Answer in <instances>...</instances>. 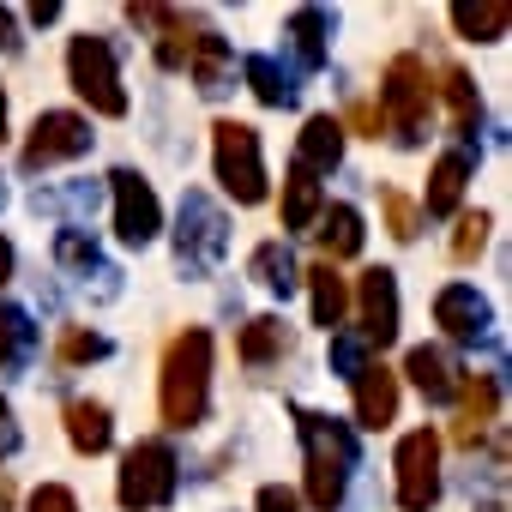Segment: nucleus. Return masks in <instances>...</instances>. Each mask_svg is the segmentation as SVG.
Masks as SVG:
<instances>
[{
	"label": "nucleus",
	"mask_w": 512,
	"mask_h": 512,
	"mask_svg": "<svg viewBox=\"0 0 512 512\" xmlns=\"http://www.w3.org/2000/svg\"><path fill=\"white\" fill-rule=\"evenodd\" d=\"M205 410H211V332L205 326H187L163 350V368H157V416H163V428L187 434V428L205 422Z\"/></svg>",
	"instance_id": "1"
},
{
	"label": "nucleus",
	"mask_w": 512,
	"mask_h": 512,
	"mask_svg": "<svg viewBox=\"0 0 512 512\" xmlns=\"http://www.w3.org/2000/svg\"><path fill=\"white\" fill-rule=\"evenodd\" d=\"M296 434H302V458H308V506L314 512H338L350 494V470L362 464L356 428L320 410H296Z\"/></svg>",
	"instance_id": "2"
},
{
	"label": "nucleus",
	"mask_w": 512,
	"mask_h": 512,
	"mask_svg": "<svg viewBox=\"0 0 512 512\" xmlns=\"http://www.w3.org/2000/svg\"><path fill=\"white\" fill-rule=\"evenodd\" d=\"M428 115H434V85H428V67H422V55H392L386 61V79H380V127L404 145V151H416L422 139H428Z\"/></svg>",
	"instance_id": "3"
},
{
	"label": "nucleus",
	"mask_w": 512,
	"mask_h": 512,
	"mask_svg": "<svg viewBox=\"0 0 512 512\" xmlns=\"http://www.w3.org/2000/svg\"><path fill=\"white\" fill-rule=\"evenodd\" d=\"M223 253H229V211L211 193L187 187L181 211H175V266H181V278H211L223 266Z\"/></svg>",
	"instance_id": "4"
},
{
	"label": "nucleus",
	"mask_w": 512,
	"mask_h": 512,
	"mask_svg": "<svg viewBox=\"0 0 512 512\" xmlns=\"http://www.w3.org/2000/svg\"><path fill=\"white\" fill-rule=\"evenodd\" d=\"M67 85L91 103V115H103V121H121L127 115V85H121V61H115V43L109 37L79 31L67 43Z\"/></svg>",
	"instance_id": "5"
},
{
	"label": "nucleus",
	"mask_w": 512,
	"mask_h": 512,
	"mask_svg": "<svg viewBox=\"0 0 512 512\" xmlns=\"http://www.w3.org/2000/svg\"><path fill=\"white\" fill-rule=\"evenodd\" d=\"M175 488H181V458H175L169 440H139V446L121 452L115 500H121L127 512H157V506L175 500Z\"/></svg>",
	"instance_id": "6"
},
{
	"label": "nucleus",
	"mask_w": 512,
	"mask_h": 512,
	"mask_svg": "<svg viewBox=\"0 0 512 512\" xmlns=\"http://www.w3.org/2000/svg\"><path fill=\"white\" fill-rule=\"evenodd\" d=\"M211 169H217V181L235 205L266 199V151H260V133L247 121H217L211 127Z\"/></svg>",
	"instance_id": "7"
},
{
	"label": "nucleus",
	"mask_w": 512,
	"mask_h": 512,
	"mask_svg": "<svg viewBox=\"0 0 512 512\" xmlns=\"http://www.w3.org/2000/svg\"><path fill=\"white\" fill-rule=\"evenodd\" d=\"M91 121L85 115H73V109H43L37 121H31V133H25V151H19V163H25V175H37V169H55V163H73V157H85L91 151Z\"/></svg>",
	"instance_id": "8"
},
{
	"label": "nucleus",
	"mask_w": 512,
	"mask_h": 512,
	"mask_svg": "<svg viewBox=\"0 0 512 512\" xmlns=\"http://www.w3.org/2000/svg\"><path fill=\"white\" fill-rule=\"evenodd\" d=\"M392 470H398V506L404 512H434V500H440V434L410 428L392 452Z\"/></svg>",
	"instance_id": "9"
},
{
	"label": "nucleus",
	"mask_w": 512,
	"mask_h": 512,
	"mask_svg": "<svg viewBox=\"0 0 512 512\" xmlns=\"http://www.w3.org/2000/svg\"><path fill=\"white\" fill-rule=\"evenodd\" d=\"M55 266H61L85 296H97V302H115V296H121V266L109 260V253H103L79 223H67V229L55 235Z\"/></svg>",
	"instance_id": "10"
},
{
	"label": "nucleus",
	"mask_w": 512,
	"mask_h": 512,
	"mask_svg": "<svg viewBox=\"0 0 512 512\" xmlns=\"http://www.w3.org/2000/svg\"><path fill=\"white\" fill-rule=\"evenodd\" d=\"M109 193H115V235H121V247H151V241L163 235L157 187H151L139 169H115V175H109Z\"/></svg>",
	"instance_id": "11"
},
{
	"label": "nucleus",
	"mask_w": 512,
	"mask_h": 512,
	"mask_svg": "<svg viewBox=\"0 0 512 512\" xmlns=\"http://www.w3.org/2000/svg\"><path fill=\"white\" fill-rule=\"evenodd\" d=\"M350 302L362 308V338H368V350H386V344L398 338V320H404V308H398V272H386V266L362 272L356 290H350Z\"/></svg>",
	"instance_id": "12"
},
{
	"label": "nucleus",
	"mask_w": 512,
	"mask_h": 512,
	"mask_svg": "<svg viewBox=\"0 0 512 512\" xmlns=\"http://www.w3.org/2000/svg\"><path fill=\"white\" fill-rule=\"evenodd\" d=\"M434 326L452 338V344H488L494 338V308H488V296H476V284H446L440 296H434Z\"/></svg>",
	"instance_id": "13"
},
{
	"label": "nucleus",
	"mask_w": 512,
	"mask_h": 512,
	"mask_svg": "<svg viewBox=\"0 0 512 512\" xmlns=\"http://www.w3.org/2000/svg\"><path fill=\"white\" fill-rule=\"evenodd\" d=\"M404 380H410L428 404H452V398H458V386H464V368L452 362V350H446V344H416V350L404 356Z\"/></svg>",
	"instance_id": "14"
},
{
	"label": "nucleus",
	"mask_w": 512,
	"mask_h": 512,
	"mask_svg": "<svg viewBox=\"0 0 512 512\" xmlns=\"http://www.w3.org/2000/svg\"><path fill=\"white\" fill-rule=\"evenodd\" d=\"M338 163H344V121L308 115L302 133H296V169H308V175L320 181V175H332Z\"/></svg>",
	"instance_id": "15"
},
{
	"label": "nucleus",
	"mask_w": 512,
	"mask_h": 512,
	"mask_svg": "<svg viewBox=\"0 0 512 512\" xmlns=\"http://www.w3.org/2000/svg\"><path fill=\"white\" fill-rule=\"evenodd\" d=\"M470 151L458 145V151H440L434 157V169H428V193H422V211L428 217H452L458 205H464V187H470Z\"/></svg>",
	"instance_id": "16"
},
{
	"label": "nucleus",
	"mask_w": 512,
	"mask_h": 512,
	"mask_svg": "<svg viewBox=\"0 0 512 512\" xmlns=\"http://www.w3.org/2000/svg\"><path fill=\"white\" fill-rule=\"evenodd\" d=\"M350 386H356V422L362 428H392L398 422V374L386 362H368Z\"/></svg>",
	"instance_id": "17"
},
{
	"label": "nucleus",
	"mask_w": 512,
	"mask_h": 512,
	"mask_svg": "<svg viewBox=\"0 0 512 512\" xmlns=\"http://www.w3.org/2000/svg\"><path fill=\"white\" fill-rule=\"evenodd\" d=\"M452 404H464V416H458V446H476V440L500 422V374H470Z\"/></svg>",
	"instance_id": "18"
},
{
	"label": "nucleus",
	"mask_w": 512,
	"mask_h": 512,
	"mask_svg": "<svg viewBox=\"0 0 512 512\" xmlns=\"http://www.w3.org/2000/svg\"><path fill=\"white\" fill-rule=\"evenodd\" d=\"M332 31H338V19H332L326 7H302V13H290L284 37H290V49H296L302 73H320V67L332 61Z\"/></svg>",
	"instance_id": "19"
},
{
	"label": "nucleus",
	"mask_w": 512,
	"mask_h": 512,
	"mask_svg": "<svg viewBox=\"0 0 512 512\" xmlns=\"http://www.w3.org/2000/svg\"><path fill=\"white\" fill-rule=\"evenodd\" d=\"M67 440H73L79 458L109 452V446H115V410H109L103 398H73V404H67Z\"/></svg>",
	"instance_id": "20"
},
{
	"label": "nucleus",
	"mask_w": 512,
	"mask_h": 512,
	"mask_svg": "<svg viewBox=\"0 0 512 512\" xmlns=\"http://www.w3.org/2000/svg\"><path fill=\"white\" fill-rule=\"evenodd\" d=\"M247 278L260 284L266 296H284V302L302 290V266H296V253L284 241H260V247H253L247 253Z\"/></svg>",
	"instance_id": "21"
},
{
	"label": "nucleus",
	"mask_w": 512,
	"mask_h": 512,
	"mask_svg": "<svg viewBox=\"0 0 512 512\" xmlns=\"http://www.w3.org/2000/svg\"><path fill=\"white\" fill-rule=\"evenodd\" d=\"M302 284H308V302H314V326L338 332L344 314H350V284H344V272L326 266V260H314V266H302Z\"/></svg>",
	"instance_id": "22"
},
{
	"label": "nucleus",
	"mask_w": 512,
	"mask_h": 512,
	"mask_svg": "<svg viewBox=\"0 0 512 512\" xmlns=\"http://www.w3.org/2000/svg\"><path fill=\"white\" fill-rule=\"evenodd\" d=\"M314 235H320V260H326V266L356 260L362 241H368V229H362V211H356V205H326Z\"/></svg>",
	"instance_id": "23"
},
{
	"label": "nucleus",
	"mask_w": 512,
	"mask_h": 512,
	"mask_svg": "<svg viewBox=\"0 0 512 512\" xmlns=\"http://www.w3.org/2000/svg\"><path fill=\"white\" fill-rule=\"evenodd\" d=\"M37 344H43V326L31 320V308H19V302L0 308V368H7V374L31 368Z\"/></svg>",
	"instance_id": "24"
},
{
	"label": "nucleus",
	"mask_w": 512,
	"mask_h": 512,
	"mask_svg": "<svg viewBox=\"0 0 512 512\" xmlns=\"http://www.w3.org/2000/svg\"><path fill=\"white\" fill-rule=\"evenodd\" d=\"M187 73H193L199 97H223V91H229V43H223L217 31H193Z\"/></svg>",
	"instance_id": "25"
},
{
	"label": "nucleus",
	"mask_w": 512,
	"mask_h": 512,
	"mask_svg": "<svg viewBox=\"0 0 512 512\" xmlns=\"http://www.w3.org/2000/svg\"><path fill=\"white\" fill-rule=\"evenodd\" d=\"M241 79L253 85V97H260L266 109H290V103H296V91H302V85H296V73H290V67H278V55H247V61H241Z\"/></svg>",
	"instance_id": "26"
},
{
	"label": "nucleus",
	"mask_w": 512,
	"mask_h": 512,
	"mask_svg": "<svg viewBox=\"0 0 512 512\" xmlns=\"http://www.w3.org/2000/svg\"><path fill=\"white\" fill-rule=\"evenodd\" d=\"M235 356H241L247 368H266V362L290 356V326H284L278 314H260V320H247V326H241V344H235Z\"/></svg>",
	"instance_id": "27"
},
{
	"label": "nucleus",
	"mask_w": 512,
	"mask_h": 512,
	"mask_svg": "<svg viewBox=\"0 0 512 512\" xmlns=\"http://www.w3.org/2000/svg\"><path fill=\"white\" fill-rule=\"evenodd\" d=\"M452 31L464 43H500L512 31V7H506V0H482V7L458 0V7H452Z\"/></svg>",
	"instance_id": "28"
},
{
	"label": "nucleus",
	"mask_w": 512,
	"mask_h": 512,
	"mask_svg": "<svg viewBox=\"0 0 512 512\" xmlns=\"http://www.w3.org/2000/svg\"><path fill=\"white\" fill-rule=\"evenodd\" d=\"M440 97H446V115H452V133H476L482 127V91L464 67H440Z\"/></svg>",
	"instance_id": "29"
},
{
	"label": "nucleus",
	"mask_w": 512,
	"mask_h": 512,
	"mask_svg": "<svg viewBox=\"0 0 512 512\" xmlns=\"http://www.w3.org/2000/svg\"><path fill=\"white\" fill-rule=\"evenodd\" d=\"M320 211H326L320 181H314L308 169H296V163H290V181H284V235H290V229H314V223H320Z\"/></svg>",
	"instance_id": "30"
},
{
	"label": "nucleus",
	"mask_w": 512,
	"mask_h": 512,
	"mask_svg": "<svg viewBox=\"0 0 512 512\" xmlns=\"http://www.w3.org/2000/svg\"><path fill=\"white\" fill-rule=\"evenodd\" d=\"M103 205V181H73V187H37V211H67V217H91Z\"/></svg>",
	"instance_id": "31"
},
{
	"label": "nucleus",
	"mask_w": 512,
	"mask_h": 512,
	"mask_svg": "<svg viewBox=\"0 0 512 512\" xmlns=\"http://www.w3.org/2000/svg\"><path fill=\"white\" fill-rule=\"evenodd\" d=\"M55 356H61V368H85V362H103V356H115V344H109L103 332H85V326H73V332H61Z\"/></svg>",
	"instance_id": "32"
},
{
	"label": "nucleus",
	"mask_w": 512,
	"mask_h": 512,
	"mask_svg": "<svg viewBox=\"0 0 512 512\" xmlns=\"http://www.w3.org/2000/svg\"><path fill=\"white\" fill-rule=\"evenodd\" d=\"M488 229H494L488 211H464V217H458V229H452V260H458V266H470L476 253L488 247Z\"/></svg>",
	"instance_id": "33"
},
{
	"label": "nucleus",
	"mask_w": 512,
	"mask_h": 512,
	"mask_svg": "<svg viewBox=\"0 0 512 512\" xmlns=\"http://www.w3.org/2000/svg\"><path fill=\"white\" fill-rule=\"evenodd\" d=\"M380 211H386V235L392 241H416V229H422V211L398 193V187H380Z\"/></svg>",
	"instance_id": "34"
},
{
	"label": "nucleus",
	"mask_w": 512,
	"mask_h": 512,
	"mask_svg": "<svg viewBox=\"0 0 512 512\" xmlns=\"http://www.w3.org/2000/svg\"><path fill=\"white\" fill-rule=\"evenodd\" d=\"M326 362H332V374H338V380H356V374L368 368V338H362V332H332Z\"/></svg>",
	"instance_id": "35"
},
{
	"label": "nucleus",
	"mask_w": 512,
	"mask_h": 512,
	"mask_svg": "<svg viewBox=\"0 0 512 512\" xmlns=\"http://www.w3.org/2000/svg\"><path fill=\"white\" fill-rule=\"evenodd\" d=\"M25 512H79V494H73L67 482H43V488L25 500Z\"/></svg>",
	"instance_id": "36"
},
{
	"label": "nucleus",
	"mask_w": 512,
	"mask_h": 512,
	"mask_svg": "<svg viewBox=\"0 0 512 512\" xmlns=\"http://www.w3.org/2000/svg\"><path fill=\"white\" fill-rule=\"evenodd\" d=\"M253 512H302V500H296L284 482H266V488H260V500H253Z\"/></svg>",
	"instance_id": "37"
},
{
	"label": "nucleus",
	"mask_w": 512,
	"mask_h": 512,
	"mask_svg": "<svg viewBox=\"0 0 512 512\" xmlns=\"http://www.w3.org/2000/svg\"><path fill=\"white\" fill-rule=\"evenodd\" d=\"M350 127L368 133V139H380V109H374V103H356V109H350Z\"/></svg>",
	"instance_id": "38"
},
{
	"label": "nucleus",
	"mask_w": 512,
	"mask_h": 512,
	"mask_svg": "<svg viewBox=\"0 0 512 512\" xmlns=\"http://www.w3.org/2000/svg\"><path fill=\"white\" fill-rule=\"evenodd\" d=\"M13 452H19V422H13V410H0V464Z\"/></svg>",
	"instance_id": "39"
},
{
	"label": "nucleus",
	"mask_w": 512,
	"mask_h": 512,
	"mask_svg": "<svg viewBox=\"0 0 512 512\" xmlns=\"http://www.w3.org/2000/svg\"><path fill=\"white\" fill-rule=\"evenodd\" d=\"M0 49H19V25H13L7 7H0Z\"/></svg>",
	"instance_id": "40"
},
{
	"label": "nucleus",
	"mask_w": 512,
	"mask_h": 512,
	"mask_svg": "<svg viewBox=\"0 0 512 512\" xmlns=\"http://www.w3.org/2000/svg\"><path fill=\"white\" fill-rule=\"evenodd\" d=\"M31 19H37V25H55V19H61V0H37Z\"/></svg>",
	"instance_id": "41"
},
{
	"label": "nucleus",
	"mask_w": 512,
	"mask_h": 512,
	"mask_svg": "<svg viewBox=\"0 0 512 512\" xmlns=\"http://www.w3.org/2000/svg\"><path fill=\"white\" fill-rule=\"evenodd\" d=\"M7 278H13V241L0 235V284H7Z\"/></svg>",
	"instance_id": "42"
},
{
	"label": "nucleus",
	"mask_w": 512,
	"mask_h": 512,
	"mask_svg": "<svg viewBox=\"0 0 512 512\" xmlns=\"http://www.w3.org/2000/svg\"><path fill=\"white\" fill-rule=\"evenodd\" d=\"M0 139H7V97H0Z\"/></svg>",
	"instance_id": "43"
},
{
	"label": "nucleus",
	"mask_w": 512,
	"mask_h": 512,
	"mask_svg": "<svg viewBox=\"0 0 512 512\" xmlns=\"http://www.w3.org/2000/svg\"><path fill=\"white\" fill-rule=\"evenodd\" d=\"M482 512H494V506H482Z\"/></svg>",
	"instance_id": "44"
}]
</instances>
